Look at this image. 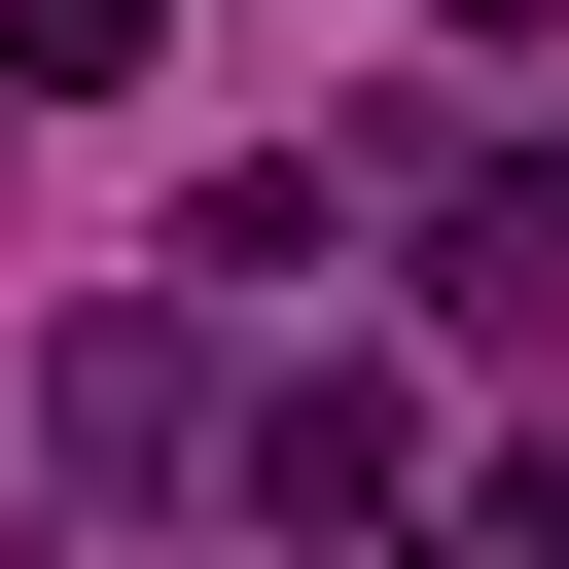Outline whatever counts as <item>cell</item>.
Masks as SVG:
<instances>
[{
    "instance_id": "6da1fadb",
    "label": "cell",
    "mask_w": 569,
    "mask_h": 569,
    "mask_svg": "<svg viewBox=\"0 0 569 569\" xmlns=\"http://www.w3.org/2000/svg\"><path fill=\"white\" fill-rule=\"evenodd\" d=\"M249 498H284V533H391V498H427V391H391V356H284V391H249Z\"/></svg>"
},
{
    "instance_id": "7a4b0ae2",
    "label": "cell",
    "mask_w": 569,
    "mask_h": 569,
    "mask_svg": "<svg viewBox=\"0 0 569 569\" xmlns=\"http://www.w3.org/2000/svg\"><path fill=\"white\" fill-rule=\"evenodd\" d=\"M427 284H462V320H498V356H569V142H498V178H462V213H427Z\"/></svg>"
},
{
    "instance_id": "3957f363",
    "label": "cell",
    "mask_w": 569,
    "mask_h": 569,
    "mask_svg": "<svg viewBox=\"0 0 569 569\" xmlns=\"http://www.w3.org/2000/svg\"><path fill=\"white\" fill-rule=\"evenodd\" d=\"M178 427H213V320H71V462H107V498H142V462H178Z\"/></svg>"
},
{
    "instance_id": "277c9868",
    "label": "cell",
    "mask_w": 569,
    "mask_h": 569,
    "mask_svg": "<svg viewBox=\"0 0 569 569\" xmlns=\"http://www.w3.org/2000/svg\"><path fill=\"white\" fill-rule=\"evenodd\" d=\"M142 36H178V0H0V71H36V107H142Z\"/></svg>"
}]
</instances>
